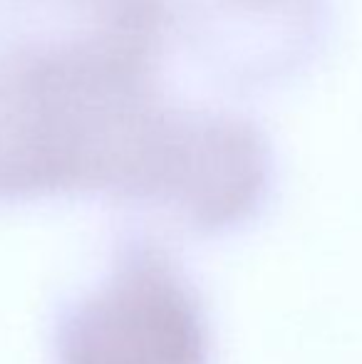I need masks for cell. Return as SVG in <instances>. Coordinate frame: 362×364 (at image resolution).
I'll list each match as a JSON object with an SVG mask.
<instances>
[{"label": "cell", "mask_w": 362, "mask_h": 364, "mask_svg": "<svg viewBox=\"0 0 362 364\" xmlns=\"http://www.w3.org/2000/svg\"><path fill=\"white\" fill-rule=\"evenodd\" d=\"M201 292L161 238L132 230L102 278L63 305L53 364H211Z\"/></svg>", "instance_id": "6da1fadb"}]
</instances>
